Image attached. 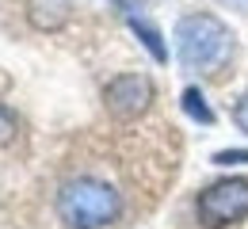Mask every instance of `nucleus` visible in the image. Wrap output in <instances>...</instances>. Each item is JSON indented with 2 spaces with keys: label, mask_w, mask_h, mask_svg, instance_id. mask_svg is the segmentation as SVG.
<instances>
[{
  "label": "nucleus",
  "mask_w": 248,
  "mask_h": 229,
  "mask_svg": "<svg viewBox=\"0 0 248 229\" xmlns=\"http://www.w3.org/2000/svg\"><path fill=\"white\" fill-rule=\"evenodd\" d=\"M176 58L184 69L214 76L233 58V31L210 12H191L176 23Z\"/></svg>",
  "instance_id": "nucleus-1"
},
{
  "label": "nucleus",
  "mask_w": 248,
  "mask_h": 229,
  "mask_svg": "<svg viewBox=\"0 0 248 229\" xmlns=\"http://www.w3.org/2000/svg\"><path fill=\"white\" fill-rule=\"evenodd\" d=\"M119 210H123L119 191L95 176H77L58 191V214L69 229H103L119 218Z\"/></svg>",
  "instance_id": "nucleus-2"
},
{
  "label": "nucleus",
  "mask_w": 248,
  "mask_h": 229,
  "mask_svg": "<svg viewBox=\"0 0 248 229\" xmlns=\"http://www.w3.org/2000/svg\"><path fill=\"white\" fill-rule=\"evenodd\" d=\"M195 218L202 229H225L248 218V180H217L195 198Z\"/></svg>",
  "instance_id": "nucleus-3"
},
{
  "label": "nucleus",
  "mask_w": 248,
  "mask_h": 229,
  "mask_svg": "<svg viewBox=\"0 0 248 229\" xmlns=\"http://www.w3.org/2000/svg\"><path fill=\"white\" fill-rule=\"evenodd\" d=\"M103 103H107V111L115 119L130 122V119H138V115L149 111V103H153V80L145 73H119L103 88Z\"/></svg>",
  "instance_id": "nucleus-4"
},
{
  "label": "nucleus",
  "mask_w": 248,
  "mask_h": 229,
  "mask_svg": "<svg viewBox=\"0 0 248 229\" xmlns=\"http://www.w3.org/2000/svg\"><path fill=\"white\" fill-rule=\"evenodd\" d=\"M130 31L138 34V42H141V46L149 50V58H153V61H160V65L168 61V46H164L160 31H156L149 19H141V15H130Z\"/></svg>",
  "instance_id": "nucleus-5"
},
{
  "label": "nucleus",
  "mask_w": 248,
  "mask_h": 229,
  "mask_svg": "<svg viewBox=\"0 0 248 229\" xmlns=\"http://www.w3.org/2000/svg\"><path fill=\"white\" fill-rule=\"evenodd\" d=\"M184 111H187V119H195L202 126H214V111H210V103H206V96L199 88H187L184 92Z\"/></svg>",
  "instance_id": "nucleus-6"
},
{
  "label": "nucleus",
  "mask_w": 248,
  "mask_h": 229,
  "mask_svg": "<svg viewBox=\"0 0 248 229\" xmlns=\"http://www.w3.org/2000/svg\"><path fill=\"white\" fill-rule=\"evenodd\" d=\"M214 164H248V149H217Z\"/></svg>",
  "instance_id": "nucleus-7"
},
{
  "label": "nucleus",
  "mask_w": 248,
  "mask_h": 229,
  "mask_svg": "<svg viewBox=\"0 0 248 229\" xmlns=\"http://www.w3.org/2000/svg\"><path fill=\"white\" fill-rule=\"evenodd\" d=\"M233 122H237V130L248 134V92L237 99V107H233Z\"/></svg>",
  "instance_id": "nucleus-8"
},
{
  "label": "nucleus",
  "mask_w": 248,
  "mask_h": 229,
  "mask_svg": "<svg viewBox=\"0 0 248 229\" xmlns=\"http://www.w3.org/2000/svg\"><path fill=\"white\" fill-rule=\"evenodd\" d=\"M217 4H225V8H233V12H245V15H248V0H217Z\"/></svg>",
  "instance_id": "nucleus-9"
}]
</instances>
